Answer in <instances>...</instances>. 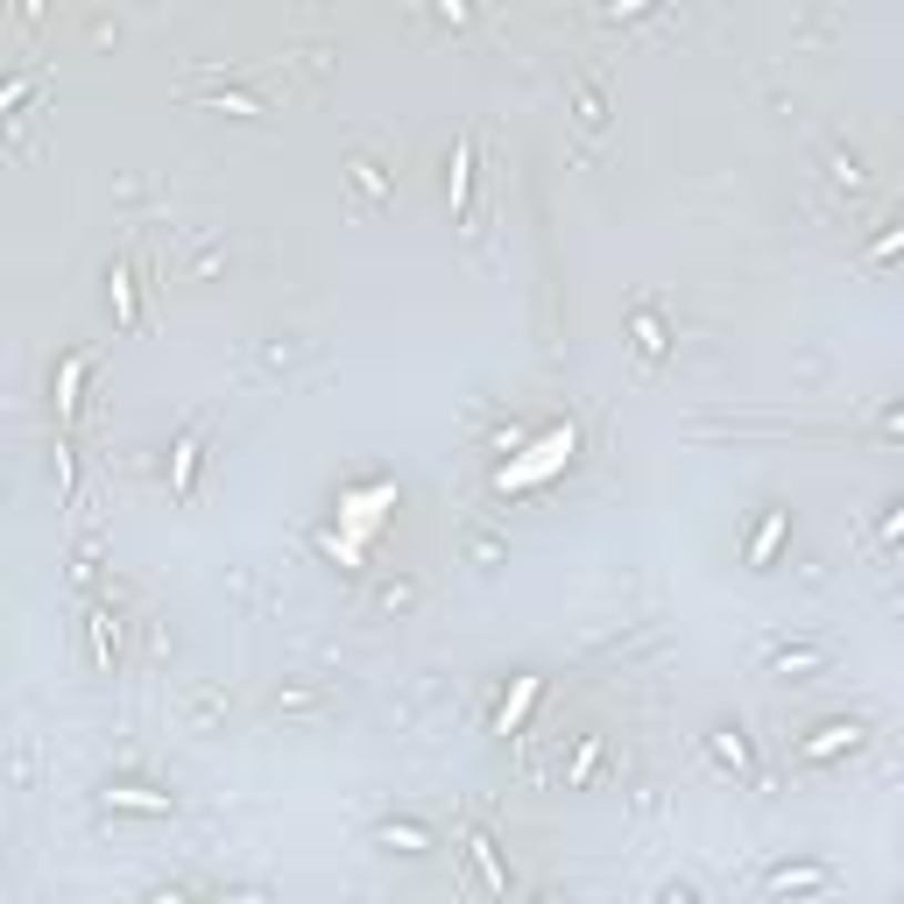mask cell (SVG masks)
Listing matches in <instances>:
<instances>
[{"label": "cell", "mask_w": 904, "mask_h": 904, "mask_svg": "<svg viewBox=\"0 0 904 904\" xmlns=\"http://www.w3.org/2000/svg\"><path fill=\"white\" fill-rule=\"evenodd\" d=\"M106 805H121V813H170V792H156V784H106Z\"/></svg>", "instance_id": "cell-7"}, {"label": "cell", "mask_w": 904, "mask_h": 904, "mask_svg": "<svg viewBox=\"0 0 904 904\" xmlns=\"http://www.w3.org/2000/svg\"><path fill=\"white\" fill-rule=\"evenodd\" d=\"M375 841H382V849H396V855H431V849H438V841H431L417 820H382Z\"/></svg>", "instance_id": "cell-5"}, {"label": "cell", "mask_w": 904, "mask_h": 904, "mask_svg": "<svg viewBox=\"0 0 904 904\" xmlns=\"http://www.w3.org/2000/svg\"><path fill=\"white\" fill-rule=\"evenodd\" d=\"M85 368H92V354H64V368H57V417H79V389H85Z\"/></svg>", "instance_id": "cell-6"}, {"label": "cell", "mask_w": 904, "mask_h": 904, "mask_svg": "<svg viewBox=\"0 0 904 904\" xmlns=\"http://www.w3.org/2000/svg\"><path fill=\"white\" fill-rule=\"evenodd\" d=\"M572 446H580V431H572V425H551L524 459H509V467H502V488H537L545 474H559L566 459H572Z\"/></svg>", "instance_id": "cell-1"}, {"label": "cell", "mask_w": 904, "mask_h": 904, "mask_svg": "<svg viewBox=\"0 0 904 904\" xmlns=\"http://www.w3.org/2000/svg\"><path fill=\"white\" fill-rule=\"evenodd\" d=\"M467 855H474V870H480V883H488L495 897H509V870H502V855H495V841L480 834V826H474V834H467Z\"/></svg>", "instance_id": "cell-9"}, {"label": "cell", "mask_w": 904, "mask_h": 904, "mask_svg": "<svg viewBox=\"0 0 904 904\" xmlns=\"http://www.w3.org/2000/svg\"><path fill=\"white\" fill-rule=\"evenodd\" d=\"M29 92H35V79H8V85H0V113H8V106H22Z\"/></svg>", "instance_id": "cell-19"}, {"label": "cell", "mask_w": 904, "mask_h": 904, "mask_svg": "<svg viewBox=\"0 0 904 904\" xmlns=\"http://www.w3.org/2000/svg\"><path fill=\"white\" fill-rule=\"evenodd\" d=\"M220 113H262V100H247V92H213Z\"/></svg>", "instance_id": "cell-18"}, {"label": "cell", "mask_w": 904, "mask_h": 904, "mask_svg": "<svg viewBox=\"0 0 904 904\" xmlns=\"http://www.w3.org/2000/svg\"><path fill=\"white\" fill-rule=\"evenodd\" d=\"M820 664V650H778L771 658V671H813Z\"/></svg>", "instance_id": "cell-16"}, {"label": "cell", "mask_w": 904, "mask_h": 904, "mask_svg": "<svg viewBox=\"0 0 904 904\" xmlns=\"http://www.w3.org/2000/svg\"><path fill=\"white\" fill-rule=\"evenodd\" d=\"M537 692H545V679H537V671H524V679H516V692H509L502 707H495V735H509V728L530 714V707H537Z\"/></svg>", "instance_id": "cell-8"}, {"label": "cell", "mask_w": 904, "mask_h": 904, "mask_svg": "<svg viewBox=\"0 0 904 904\" xmlns=\"http://www.w3.org/2000/svg\"><path fill=\"white\" fill-rule=\"evenodd\" d=\"M778 537H784V509H771V516H763V524H756V537H749V559H771V551H778Z\"/></svg>", "instance_id": "cell-13"}, {"label": "cell", "mask_w": 904, "mask_h": 904, "mask_svg": "<svg viewBox=\"0 0 904 904\" xmlns=\"http://www.w3.org/2000/svg\"><path fill=\"white\" fill-rule=\"evenodd\" d=\"M537 904H566V897H537Z\"/></svg>", "instance_id": "cell-23"}, {"label": "cell", "mask_w": 904, "mask_h": 904, "mask_svg": "<svg viewBox=\"0 0 904 904\" xmlns=\"http://www.w3.org/2000/svg\"><path fill=\"white\" fill-rule=\"evenodd\" d=\"M629 333H637V354H643V360H664L671 339H664V318H658V312H637V318H629Z\"/></svg>", "instance_id": "cell-10"}, {"label": "cell", "mask_w": 904, "mask_h": 904, "mask_svg": "<svg viewBox=\"0 0 904 904\" xmlns=\"http://www.w3.org/2000/svg\"><path fill=\"white\" fill-rule=\"evenodd\" d=\"M841 749H862V728L855 721H820L813 735L799 742V756L805 763H826V756H841Z\"/></svg>", "instance_id": "cell-4"}, {"label": "cell", "mask_w": 904, "mask_h": 904, "mask_svg": "<svg viewBox=\"0 0 904 904\" xmlns=\"http://www.w3.org/2000/svg\"><path fill=\"white\" fill-rule=\"evenodd\" d=\"M346 170H354V184L368 191V199H382V191H389V184H382V170H375V163H346Z\"/></svg>", "instance_id": "cell-17"}, {"label": "cell", "mask_w": 904, "mask_h": 904, "mask_svg": "<svg viewBox=\"0 0 904 904\" xmlns=\"http://www.w3.org/2000/svg\"><path fill=\"white\" fill-rule=\"evenodd\" d=\"M707 742H714V756L728 763V771H749V735H742V728H714Z\"/></svg>", "instance_id": "cell-11"}, {"label": "cell", "mask_w": 904, "mask_h": 904, "mask_svg": "<svg viewBox=\"0 0 904 904\" xmlns=\"http://www.w3.org/2000/svg\"><path fill=\"white\" fill-rule=\"evenodd\" d=\"M106 297H113V312H121V325H134V283H128V268H121V262L106 268Z\"/></svg>", "instance_id": "cell-14"}, {"label": "cell", "mask_w": 904, "mask_h": 904, "mask_svg": "<svg viewBox=\"0 0 904 904\" xmlns=\"http://www.w3.org/2000/svg\"><path fill=\"white\" fill-rule=\"evenodd\" d=\"M410 601H417V587H403V580L382 587V608H410Z\"/></svg>", "instance_id": "cell-21"}, {"label": "cell", "mask_w": 904, "mask_h": 904, "mask_svg": "<svg viewBox=\"0 0 904 904\" xmlns=\"http://www.w3.org/2000/svg\"><path fill=\"white\" fill-rule=\"evenodd\" d=\"M834 184H849V191H862V163H855V156H834Z\"/></svg>", "instance_id": "cell-20"}, {"label": "cell", "mask_w": 904, "mask_h": 904, "mask_svg": "<svg viewBox=\"0 0 904 904\" xmlns=\"http://www.w3.org/2000/svg\"><path fill=\"white\" fill-rule=\"evenodd\" d=\"M467 170H474V149L459 142L453 149V205H467Z\"/></svg>", "instance_id": "cell-15"}, {"label": "cell", "mask_w": 904, "mask_h": 904, "mask_svg": "<svg viewBox=\"0 0 904 904\" xmlns=\"http://www.w3.org/2000/svg\"><path fill=\"white\" fill-rule=\"evenodd\" d=\"M664 904H700V897H692L685 883H671V891H664Z\"/></svg>", "instance_id": "cell-22"}, {"label": "cell", "mask_w": 904, "mask_h": 904, "mask_svg": "<svg viewBox=\"0 0 904 904\" xmlns=\"http://www.w3.org/2000/svg\"><path fill=\"white\" fill-rule=\"evenodd\" d=\"M763 883H771V897H805V891H826L834 870H826V862H778Z\"/></svg>", "instance_id": "cell-3"}, {"label": "cell", "mask_w": 904, "mask_h": 904, "mask_svg": "<svg viewBox=\"0 0 904 904\" xmlns=\"http://www.w3.org/2000/svg\"><path fill=\"white\" fill-rule=\"evenodd\" d=\"M199 438H177V459H170V480H177V495H191V480H199Z\"/></svg>", "instance_id": "cell-12"}, {"label": "cell", "mask_w": 904, "mask_h": 904, "mask_svg": "<svg viewBox=\"0 0 904 904\" xmlns=\"http://www.w3.org/2000/svg\"><path fill=\"white\" fill-rule=\"evenodd\" d=\"M389 502H396V480H375V488H360V495H346V502H339V524L354 530V545L382 524V509H389Z\"/></svg>", "instance_id": "cell-2"}]
</instances>
